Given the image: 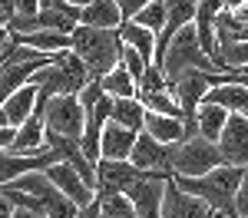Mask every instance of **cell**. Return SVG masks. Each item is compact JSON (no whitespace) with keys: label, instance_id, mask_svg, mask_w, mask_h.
Here are the masks:
<instances>
[{"label":"cell","instance_id":"7402d4cb","mask_svg":"<svg viewBox=\"0 0 248 218\" xmlns=\"http://www.w3.org/2000/svg\"><path fill=\"white\" fill-rule=\"evenodd\" d=\"M225 119H229V113H225L222 106L202 102V106L195 109V132L205 139V142H218V136H222V126H225Z\"/></svg>","mask_w":248,"mask_h":218},{"label":"cell","instance_id":"484cf974","mask_svg":"<svg viewBox=\"0 0 248 218\" xmlns=\"http://www.w3.org/2000/svg\"><path fill=\"white\" fill-rule=\"evenodd\" d=\"M96 205H99V218H139L129 198L116 195V192H96Z\"/></svg>","mask_w":248,"mask_h":218},{"label":"cell","instance_id":"836d02e7","mask_svg":"<svg viewBox=\"0 0 248 218\" xmlns=\"http://www.w3.org/2000/svg\"><path fill=\"white\" fill-rule=\"evenodd\" d=\"M225 10L232 14V20H235V23L248 27V0H245V3H225Z\"/></svg>","mask_w":248,"mask_h":218},{"label":"cell","instance_id":"8d00e7d4","mask_svg":"<svg viewBox=\"0 0 248 218\" xmlns=\"http://www.w3.org/2000/svg\"><path fill=\"white\" fill-rule=\"evenodd\" d=\"M0 218H14V205H10L3 195H0Z\"/></svg>","mask_w":248,"mask_h":218},{"label":"cell","instance_id":"e575fe53","mask_svg":"<svg viewBox=\"0 0 248 218\" xmlns=\"http://www.w3.org/2000/svg\"><path fill=\"white\" fill-rule=\"evenodd\" d=\"M14 17H17L14 0H0V23H3V27H10V23H14Z\"/></svg>","mask_w":248,"mask_h":218},{"label":"cell","instance_id":"1f68e13d","mask_svg":"<svg viewBox=\"0 0 248 218\" xmlns=\"http://www.w3.org/2000/svg\"><path fill=\"white\" fill-rule=\"evenodd\" d=\"M218 83H235L248 89V70H225V73H218Z\"/></svg>","mask_w":248,"mask_h":218},{"label":"cell","instance_id":"6da1fadb","mask_svg":"<svg viewBox=\"0 0 248 218\" xmlns=\"http://www.w3.org/2000/svg\"><path fill=\"white\" fill-rule=\"evenodd\" d=\"M70 53L83 63L90 83H99L106 73H113L123 57V40L116 30H90V27H77L70 33Z\"/></svg>","mask_w":248,"mask_h":218},{"label":"cell","instance_id":"d4e9b609","mask_svg":"<svg viewBox=\"0 0 248 218\" xmlns=\"http://www.w3.org/2000/svg\"><path fill=\"white\" fill-rule=\"evenodd\" d=\"M99 89L109 99H136V83L123 66H116L113 73H106V76L99 79Z\"/></svg>","mask_w":248,"mask_h":218},{"label":"cell","instance_id":"83f0119b","mask_svg":"<svg viewBox=\"0 0 248 218\" xmlns=\"http://www.w3.org/2000/svg\"><path fill=\"white\" fill-rule=\"evenodd\" d=\"M119 66L133 76V83H139V79L146 76V70H149V63L139 57L136 50H129V46H123V57H119Z\"/></svg>","mask_w":248,"mask_h":218},{"label":"cell","instance_id":"f35d334b","mask_svg":"<svg viewBox=\"0 0 248 218\" xmlns=\"http://www.w3.org/2000/svg\"><path fill=\"white\" fill-rule=\"evenodd\" d=\"M242 43H248V27H245V30H242Z\"/></svg>","mask_w":248,"mask_h":218},{"label":"cell","instance_id":"cb8c5ba5","mask_svg":"<svg viewBox=\"0 0 248 218\" xmlns=\"http://www.w3.org/2000/svg\"><path fill=\"white\" fill-rule=\"evenodd\" d=\"M136 99H139V106H142L146 113H153V116L182 119V109H179V102L169 96V89H166V93H136Z\"/></svg>","mask_w":248,"mask_h":218},{"label":"cell","instance_id":"d590c367","mask_svg":"<svg viewBox=\"0 0 248 218\" xmlns=\"http://www.w3.org/2000/svg\"><path fill=\"white\" fill-rule=\"evenodd\" d=\"M77 218H99V205L93 202V205H86V208H79V212H77Z\"/></svg>","mask_w":248,"mask_h":218},{"label":"cell","instance_id":"52a82bcc","mask_svg":"<svg viewBox=\"0 0 248 218\" xmlns=\"http://www.w3.org/2000/svg\"><path fill=\"white\" fill-rule=\"evenodd\" d=\"M218 156L222 165L232 169H248V116H235L232 113L222 126V136H218Z\"/></svg>","mask_w":248,"mask_h":218},{"label":"cell","instance_id":"277c9868","mask_svg":"<svg viewBox=\"0 0 248 218\" xmlns=\"http://www.w3.org/2000/svg\"><path fill=\"white\" fill-rule=\"evenodd\" d=\"M215 169H222V156H218L215 142L192 136L172 145V175L175 178H205Z\"/></svg>","mask_w":248,"mask_h":218},{"label":"cell","instance_id":"603a6c76","mask_svg":"<svg viewBox=\"0 0 248 218\" xmlns=\"http://www.w3.org/2000/svg\"><path fill=\"white\" fill-rule=\"evenodd\" d=\"M109 122L139 136L142 126H146V109L139 106V99H113V116H109Z\"/></svg>","mask_w":248,"mask_h":218},{"label":"cell","instance_id":"2e32d148","mask_svg":"<svg viewBox=\"0 0 248 218\" xmlns=\"http://www.w3.org/2000/svg\"><path fill=\"white\" fill-rule=\"evenodd\" d=\"M119 7L116 0H90V3H79V27H90V30H119Z\"/></svg>","mask_w":248,"mask_h":218},{"label":"cell","instance_id":"9c48e42d","mask_svg":"<svg viewBox=\"0 0 248 218\" xmlns=\"http://www.w3.org/2000/svg\"><path fill=\"white\" fill-rule=\"evenodd\" d=\"M142 172L133 162H96V192H116V195H129V189L142 182Z\"/></svg>","mask_w":248,"mask_h":218},{"label":"cell","instance_id":"7a4b0ae2","mask_svg":"<svg viewBox=\"0 0 248 218\" xmlns=\"http://www.w3.org/2000/svg\"><path fill=\"white\" fill-rule=\"evenodd\" d=\"M245 172H248V169L222 165V169L209 172L205 178H175V175H172V178H175V185H179L186 195L202 198L212 212H215V218H238V215H235V192H238V185H242Z\"/></svg>","mask_w":248,"mask_h":218},{"label":"cell","instance_id":"9a60e30c","mask_svg":"<svg viewBox=\"0 0 248 218\" xmlns=\"http://www.w3.org/2000/svg\"><path fill=\"white\" fill-rule=\"evenodd\" d=\"M133 145H136V132L106 122V129L99 136V159H106V162H129Z\"/></svg>","mask_w":248,"mask_h":218},{"label":"cell","instance_id":"44dd1931","mask_svg":"<svg viewBox=\"0 0 248 218\" xmlns=\"http://www.w3.org/2000/svg\"><path fill=\"white\" fill-rule=\"evenodd\" d=\"M116 33H119V40H123V46L136 50L139 57L153 66V59H155V33L142 30L139 23H119V30H116Z\"/></svg>","mask_w":248,"mask_h":218},{"label":"cell","instance_id":"5b68a950","mask_svg":"<svg viewBox=\"0 0 248 218\" xmlns=\"http://www.w3.org/2000/svg\"><path fill=\"white\" fill-rule=\"evenodd\" d=\"M3 189H14V192H23V195H33L40 205V212L43 218H77V205L70 202V198H63L53 189V182L43 175V172H30V175L17 178V182H10V185H3Z\"/></svg>","mask_w":248,"mask_h":218},{"label":"cell","instance_id":"f546056e","mask_svg":"<svg viewBox=\"0 0 248 218\" xmlns=\"http://www.w3.org/2000/svg\"><path fill=\"white\" fill-rule=\"evenodd\" d=\"M116 7H119V20H123V23H133L146 3H142V0H116Z\"/></svg>","mask_w":248,"mask_h":218},{"label":"cell","instance_id":"d6a6232c","mask_svg":"<svg viewBox=\"0 0 248 218\" xmlns=\"http://www.w3.org/2000/svg\"><path fill=\"white\" fill-rule=\"evenodd\" d=\"M17 17H37L40 14V0H14Z\"/></svg>","mask_w":248,"mask_h":218},{"label":"cell","instance_id":"f1b7e54d","mask_svg":"<svg viewBox=\"0 0 248 218\" xmlns=\"http://www.w3.org/2000/svg\"><path fill=\"white\" fill-rule=\"evenodd\" d=\"M166 89H169V83H166V76H162L159 66H149L146 76L136 83V93H166Z\"/></svg>","mask_w":248,"mask_h":218},{"label":"cell","instance_id":"4dcf8cb0","mask_svg":"<svg viewBox=\"0 0 248 218\" xmlns=\"http://www.w3.org/2000/svg\"><path fill=\"white\" fill-rule=\"evenodd\" d=\"M235 215L248 218V172L242 178V185H238V192H235Z\"/></svg>","mask_w":248,"mask_h":218},{"label":"cell","instance_id":"ac0fdd59","mask_svg":"<svg viewBox=\"0 0 248 218\" xmlns=\"http://www.w3.org/2000/svg\"><path fill=\"white\" fill-rule=\"evenodd\" d=\"M43 136H46V129H43V119L40 116H30L23 126L17 129V136H14V145L7 149L10 156H40L46 145H43Z\"/></svg>","mask_w":248,"mask_h":218},{"label":"cell","instance_id":"3957f363","mask_svg":"<svg viewBox=\"0 0 248 218\" xmlns=\"http://www.w3.org/2000/svg\"><path fill=\"white\" fill-rule=\"evenodd\" d=\"M159 70H162L166 83H175V79L186 76V73H205V76H215V73H218V66L202 53L192 23H189V27H182V30L172 37L169 50H166V59H162Z\"/></svg>","mask_w":248,"mask_h":218},{"label":"cell","instance_id":"ffe728a7","mask_svg":"<svg viewBox=\"0 0 248 218\" xmlns=\"http://www.w3.org/2000/svg\"><path fill=\"white\" fill-rule=\"evenodd\" d=\"M142 132L149 139H155V142H162V145H179V142L186 139V126H182V119H166V116L146 113Z\"/></svg>","mask_w":248,"mask_h":218},{"label":"cell","instance_id":"8fae6325","mask_svg":"<svg viewBox=\"0 0 248 218\" xmlns=\"http://www.w3.org/2000/svg\"><path fill=\"white\" fill-rule=\"evenodd\" d=\"M43 175L50 178V182H53V189H57L63 198H70L77 208H86V205H93V202H96V192L90 189V185H86V182H83V178H79L77 169H70L66 162H57V165H50Z\"/></svg>","mask_w":248,"mask_h":218},{"label":"cell","instance_id":"8992f818","mask_svg":"<svg viewBox=\"0 0 248 218\" xmlns=\"http://www.w3.org/2000/svg\"><path fill=\"white\" fill-rule=\"evenodd\" d=\"M33 116L43 119V129L53 132V136L73 139V142L83 139V109H79V99L77 96L50 99V102H46L43 109H37Z\"/></svg>","mask_w":248,"mask_h":218},{"label":"cell","instance_id":"ba28073f","mask_svg":"<svg viewBox=\"0 0 248 218\" xmlns=\"http://www.w3.org/2000/svg\"><path fill=\"white\" fill-rule=\"evenodd\" d=\"M129 162L142 175H172V145H162V142L149 139L146 132H139Z\"/></svg>","mask_w":248,"mask_h":218},{"label":"cell","instance_id":"d6986e66","mask_svg":"<svg viewBox=\"0 0 248 218\" xmlns=\"http://www.w3.org/2000/svg\"><path fill=\"white\" fill-rule=\"evenodd\" d=\"M53 57H40L33 59V63H20V66H3L0 70V102L3 99H10L17 89H23L30 79H33V73H37L40 66H46Z\"/></svg>","mask_w":248,"mask_h":218},{"label":"cell","instance_id":"e0dca14e","mask_svg":"<svg viewBox=\"0 0 248 218\" xmlns=\"http://www.w3.org/2000/svg\"><path fill=\"white\" fill-rule=\"evenodd\" d=\"M0 109H3V116H7V126H10V129H20L27 119L37 113V86L27 83V86L17 89L10 99H3Z\"/></svg>","mask_w":248,"mask_h":218},{"label":"cell","instance_id":"30bf717a","mask_svg":"<svg viewBox=\"0 0 248 218\" xmlns=\"http://www.w3.org/2000/svg\"><path fill=\"white\" fill-rule=\"evenodd\" d=\"M159 218H215V212L202 198L186 195L175 185V178L169 175L166 178V192H162V212H159Z\"/></svg>","mask_w":248,"mask_h":218},{"label":"cell","instance_id":"74e56055","mask_svg":"<svg viewBox=\"0 0 248 218\" xmlns=\"http://www.w3.org/2000/svg\"><path fill=\"white\" fill-rule=\"evenodd\" d=\"M14 218H43V215H33V212H23V208H14Z\"/></svg>","mask_w":248,"mask_h":218},{"label":"cell","instance_id":"7c38bea8","mask_svg":"<svg viewBox=\"0 0 248 218\" xmlns=\"http://www.w3.org/2000/svg\"><path fill=\"white\" fill-rule=\"evenodd\" d=\"M79 27V3H63V0H40L37 30L46 33H63L70 37Z\"/></svg>","mask_w":248,"mask_h":218},{"label":"cell","instance_id":"4fadbf2b","mask_svg":"<svg viewBox=\"0 0 248 218\" xmlns=\"http://www.w3.org/2000/svg\"><path fill=\"white\" fill-rule=\"evenodd\" d=\"M166 178L169 175H146L139 185L129 189V205L139 218H159L162 212V192H166Z\"/></svg>","mask_w":248,"mask_h":218},{"label":"cell","instance_id":"4316f807","mask_svg":"<svg viewBox=\"0 0 248 218\" xmlns=\"http://www.w3.org/2000/svg\"><path fill=\"white\" fill-rule=\"evenodd\" d=\"M166 14H169V3H166V0H149V3L139 10V17H136L133 23H139V27L149 30V33H159L162 23H166Z\"/></svg>","mask_w":248,"mask_h":218},{"label":"cell","instance_id":"5bb4252c","mask_svg":"<svg viewBox=\"0 0 248 218\" xmlns=\"http://www.w3.org/2000/svg\"><path fill=\"white\" fill-rule=\"evenodd\" d=\"M218 10H222V3L202 0V3H195V20H192L195 40H199L202 53H205L212 63H215V57H218V40H215V17H218Z\"/></svg>","mask_w":248,"mask_h":218}]
</instances>
